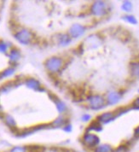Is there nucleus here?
I'll use <instances>...</instances> for the list:
<instances>
[{
	"label": "nucleus",
	"instance_id": "10",
	"mask_svg": "<svg viewBox=\"0 0 139 152\" xmlns=\"http://www.w3.org/2000/svg\"><path fill=\"white\" fill-rule=\"evenodd\" d=\"M25 84L29 89H32V90H34V91H40V89H41L40 82L34 78L26 79V81H25Z\"/></svg>",
	"mask_w": 139,
	"mask_h": 152
},
{
	"label": "nucleus",
	"instance_id": "26",
	"mask_svg": "<svg viewBox=\"0 0 139 152\" xmlns=\"http://www.w3.org/2000/svg\"><path fill=\"white\" fill-rule=\"evenodd\" d=\"M133 137H134L135 139H139V126H138V127L134 129Z\"/></svg>",
	"mask_w": 139,
	"mask_h": 152
},
{
	"label": "nucleus",
	"instance_id": "28",
	"mask_svg": "<svg viewBox=\"0 0 139 152\" xmlns=\"http://www.w3.org/2000/svg\"><path fill=\"white\" fill-rule=\"evenodd\" d=\"M138 92H139V89H138Z\"/></svg>",
	"mask_w": 139,
	"mask_h": 152
},
{
	"label": "nucleus",
	"instance_id": "12",
	"mask_svg": "<svg viewBox=\"0 0 139 152\" xmlns=\"http://www.w3.org/2000/svg\"><path fill=\"white\" fill-rule=\"evenodd\" d=\"M68 121H67V120L62 116L60 115L59 117H57L55 121H53L50 123V127L51 128H62V127Z\"/></svg>",
	"mask_w": 139,
	"mask_h": 152
},
{
	"label": "nucleus",
	"instance_id": "18",
	"mask_svg": "<svg viewBox=\"0 0 139 152\" xmlns=\"http://www.w3.org/2000/svg\"><path fill=\"white\" fill-rule=\"evenodd\" d=\"M121 9L125 12H131L132 10V3L131 1H124L121 5Z\"/></svg>",
	"mask_w": 139,
	"mask_h": 152
},
{
	"label": "nucleus",
	"instance_id": "24",
	"mask_svg": "<svg viewBox=\"0 0 139 152\" xmlns=\"http://www.w3.org/2000/svg\"><path fill=\"white\" fill-rule=\"evenodd\" d=\"M135 110H139V97L132 102V108Z\"/></svg>",
	"mask_w": 139,
	"mask_h": 152
},
{
	"label": "nucleus",
	"instance_id": "1",
	"mask_svg": "<svg viewBox=\"0 0 139 152\" xmlns=\"http://www.w3.org/2000/svg\"><path fill=\"white\" fill-rule=\"evenodd\" d=\"M80 142L84 147L88 150L93 151L98 145L101 144L100 138L93 133L85 132L80 139Z\"/></svg>",
	"mask_w": 139,
	"mask_h": 152
},
{
	"label": "nucleus",
	"instance_id": "21",
	"mask_svg": "<svg viewBox=\"0 0 139 152\" xmlns=\"http://www.w3.org/2000/svg\"><path fill=\"white\" fill-rule=\"evenodd\" d=\"M9 152H29V150L26 146H14L12 147Z\"/></svg>",
	"mask_w": 139,
	"mask_h": 152
},
{
	"label": "nucleus",
	"instance_id": "15",
	"mask_svg": "<svg viewBox=\"0 0 139 152\" xmlns=\"http://www.w3.org/2000/svg\"><path fill=\"white\" fill-rule=\"evenodd\" d=\"M53 103L55 104L56 108L57 111H58L60 114H62V113H64V112L67 111V109H68V108H67L66 104H65L64 102H62L59 98H57Z\"/></svg>",
	"mask_w": 139,
	"mask_h": 152
},
{
	"label": "nucleus",
	"instance_id": "9",
	"mask_svg": "<svg viewBox=\"0 0 139 152\" xmlns=\"http://www.w3.org/2000/svg\"><path fill=\"white\" fill-rule=\"evenodd\" d=\"M56 38V43L60 46H67L72 41V38L68 35V33H58L57 37Z\"/></svg>",
	"mask_w": 139,
	"mask_h": 152
},
{
	"label": "nucleus",
	"instance_id": "7",
	"mask_svg": "<svg viewBox=\"0 0 139 152\" xmlns=\"http://www.w3.org/2000/svg\"><path fill=\"white\" fill-rule=\"evenodd\" d=\"M116 119V116L114 112L109 111V112H104L99 115L97 117V121L101 123L102 125H107L112 121H114Z\"/></svg>",
	"mask_w": 139,
	"mask_h": 152
},
{
	"label": "nucleus",
	"instance_id": "17",
	"mask_svg": "<svg viewBox=\"0 0 139 152\" xmlns=\"http://www.w3.org/2000/svg\"><path fill=\"white\" fill-rule=\"evenodd\" d=\"M122 20H124L125 21H126L127 23L132 24V25H136L138 24V20L137 18L132 15H126L122 17Z\"/></svg>",
	"mask_w": 139,
	"mask_h": 152
},
{
	"label": "nucleus",
	"instance_id": "13",
	"mask_svg": "<svg viewBox=\"0 0 139 152\" xmlns=\"http://www.w3.org/2000/svg\"><path fill=\"white\" fill-rule=\"evenodd\" d=\"M115 148L109 144H100L94 150L93 152H114Z\"/></svg>",
	"mask_w": 139,
	"mask_h": 152
},
{
	"label": "nucleus",
	"instance_id": "5",
	"mask_svg": "<svg viewBox=\"0 0 139 152\" xmlns=\"http://www.w3.org/2000/svg\"><path fill=\"white\" fill-rule=\"evenodd\" d=\"M15 38L22 44H30V42L32 41V33L26 28H23L20 31H18L15 35Z\"/></svg>",
	"mask_w": 139,
	"mask_h": 152
},
{
	"label": "nucleus",
	"instance_id": "19",
	"mask_svg": "<svg viewBox=\"0 0 139 152\" xmlns=\"http://www.w3.org/2000/svg\"><path fill=\"white\" fill-rule=\"evenodd\" d=\"M132 109L131 108H123V107H121V108H119V109H117L114 113H115V116H116V118L117 117H119V116H121L122 115H124V114H126V113H127L128 111H130Z\"/></svg>",
	"mask_w": 139,
	"mask_h": 152
},
{
	"label": "nucleus",
	"instance_id": "3",
	"mask_svg": "<svg viewBox=\"0 0 139 152\" xmlns=\"http://www.w3.org/2000/svg\"><path fill=\"white\" fill-rule=\"evenodd\" d=\"M87 102L89 103V106L93 110H100L105 107V99L103 96L95 94L91 95L87 98Z\"/></svg>",
	"mask_w": 139,
	"mask_h": 152
},
{
	"label": "nucleus",
	"instance_id": "22",
	"mask_svg": "<svg viewBox=\"0 0 139 152\" xmlns=\"http://www.w3.org/2000/svg\"><path fill=\"white\" fill-rule=\"evenodd\" d=\"M64 132H66V133H70L72 131H73V126H72V124L68 121V122H67L63 127H62V128Z\"/></svg>",
	"mask_w": 139,
	"mask_h": 152
},
{
	"label": "nucleus",
	"instance_id": "11",
	"mask_svg": "<svg viewBox=\"0 0 139 152\" xmlns=\"http://www.w3.org/2000/svg\"><path fill=\"white\" fill-rule=\"evenodd\" d=\"M103 130V127L101 123H99L97 120L93 121L85 129V132H89V133H101Z\"/></svg>",
	"mask_w": 139,
	"mask_h": 152
},
{
	"label": "nucleus",
	"instance_id": "27",
	"mask_svg": "<svg viewBox=\"0 0 139 152\" xmlns=\"http://www.w3.org/2000/svg\"><path fill=\"white\" fill-rule=\"evenodd\" d=\"M73 152H80V151H73Z\"/></svg>",
	"mask_w": 139,
	"mask_h": 152
},
{
	"label": "nucleus",
	"instance_id": "16",
	"mask_svg": "<svg viewBox=\"0 0 139 152\" xmlns=\"http://www.w3.org/2000/svg\"><path fill=\"white\" fill-rule=\"evenodd\" d=\"M21 57V53L19 51V50L17 49H13L10 50L9 52V59L13 62H15L17 60H19V58Z\"/></svg>",
	"mask_w": 139,
	"mask_h": 152
},
{
	"label": "nucleus",
	"instance_id": "25",
	"mask_svg": "<svg viewBox=\"0 0 139 152\" xmlns=\"http://www.w3.org/2000/svg\"><path fill=\"white\" fill-rule=\"evenodd\" d=\"M91 116L89 114H85L81 117V121H84V122H88L89 121H91Z\"/></svg>",
	"mask_w": 139,
	"mask_h": 152
},
{
	"label": "nucleus",
	"instance_id": "4",
	"mask_svg": "<svg viewBox=\"0 0 139 152\" xmlns=\"http://www.w3.org/2000/svg\"><path fill=\"white\" fill-rule=\"evenodd\" d=\"M91 12L95 16H103V15H106L108 12L106 2L95 1L91 7Z\"/></svg>",
	"mask_w": 139,
	"mask_h": 152
},
{
	"label": "nucleus",
	"instance_id": "6",
	"mask_svg": "<svg viewBox=\"0 0 139 152\" xmlns=\"http://www.w3.org/2000/svg\"><path fill=\"white\" fill-rule=\"evenodd\" d=\"M85 30H86V28L85 26H83L79 23H74L69 27L68 35L72 38H78L85 34Z\"/></svg>",
	"mask_w": 139,
	"mask_h": 152
},
{
	"label": "nucleus",
	"instance_id": "2",
	"mask_svg": "<svg viewBox=\"0 0 139 152\" xmlns=\"http://www.w3.org/2000/svg\"><path fill=\"white\" fill-rule=\"evenodd\" d=\"M64 66L63 59L60 56H50L44 62L45 68L51 74L58 73Z\"/></svg>",
	"mask_w": 139,
	"mask_h": 152
},
{
	"label": "nucleus",
	"instance_id": "8",
	"mask_svg": "<svg viewBox=\"0 0 139 152\" xmlns=\"http://www.w3.org/2000/svg\"><path fill=\"white\" fill-rule=\"evenodd\" d=\"M122 98V94L119 92H111L108 94L106 98V103L109 105L117 104Z\"/></svg>",
	"mask_w": 139,
	"mask_h": 152
},
{
	"label": "nucleus",
	"instance_id": "14",
	"mask_svg": "<svg viewBox=\"0 0 139 152\" xmlns=\"http://www.w3.org/2000/svg\"><path fill=\"white\" fill-rule=\"evenodd\" d=\"M130 72L132 77L139 79V62H132L130 63Z\"/></svg>",
	"mask_w": 139,
	"mask_h": 152
},
{
	"label": "nucleus",
	"instance_id": "20",
	"mask_svg": "<svg viewBox=\"0 0 139 152\" xmlns=\"http://www.w3.org/2000/svg\"><path fill=\"white\" fill-rule=\"evenodd\" d=\"M130 145H120L117 148L115 149L114 152H129L130 151Z\"/></svg>",
	"mask_w": 139,
	"mask_h": 152
},
{
	"label": "nucleus",
	"instance_id": "23",
	"mask_svg": "<svg viewBox=\"0 0 139 152\" xmlns=\"http://www.w3.org/2000/svg\"><path fill=\"white\" fill-rule=\"evenodd\" d=\"M8 49V44L3 41L0 42V52L1 53H5Z\"/></svg>",
	"mask_w": 139,
	"mask_h": 152
}]
</instances>
